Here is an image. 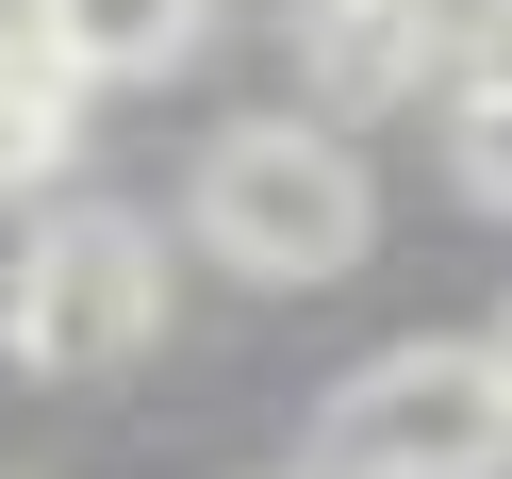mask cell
I'll list each match as a JSON object with an SVG mask.
<instances>
[{
    "label": "cell",
    "instance_id": "1",
    "mask_svg": "<svg viewBox=\"0 0 512 479\" xmlns=\"http://www.w3.org/2000/svg\"><path fill=\"white\" fill-rule=\"evenodd\" d=\"M166 347V232L116 199H50L0 248V364L34 380H116Z\"/></svg>",
    "mask_w": 512,
    "mask_h": 479
},
{
    "label": "cell",
    "instance_id": "2",
    "mask_svg": "<svg viewBox=\"0 0 512 479\" xmlns=\"http://www.w3.org/2000/svg\"><path fill=\"white\" fill-rule=\"evenodd\" d=\"M199 248L232 281H347L364 265V232H380V182H364V149L347 133H314V116H248V133H215L199 149Z\"/></svg>",
    "mask_w": 512,
    "mask_h": 479
},
{
    "label": "cell",
    "instance_id": "3",
    "mask_svg": "<svg viewBox=\"0 0 512 479\" xmlns=\"http://www.w3.org/2000/svg\"><path fill=\"white\" fill-rule=\"evenodd\" d=\"M298 479H512V380L496 347H380L314 397Z\"/></svg>",
    "mask_w": 512,
    "mask_h": 479
},
{
    "label": "cell",
    "instance_id": "4",
    "mask_svg": "<svg viewBox=\"0 0 512 479\" xmlns=\"http://www.w3.org/2000/svg\"><path fill=\"white\" fill-rule=\"evenodd\" d=\"M298 50L331 100H397V83H446V0H298Z\"/></svg>",
    "mask_w": 512,
    "mask_h": 479
},
{
    "label": "cell",
    "instance_id": "5",
    "mask_svg": "<svg viewBox=\"0 0 512 479\" xmlns=\"http://www.w3.org/2000/svg\"><path fill=\"white\" fill-rule=\"evenodd\" d=\"M215 34V0H34V50L67 83H166Z\"/></svg>",
    "mask_w": 512,
    "mask_h": 479
},
{
    "label": "cell",
    "instance_id": "6",
    "mask_svg": "<svg viewBox=\"0 0 512 479\" xmlns=\"http://www.w3.org/2000/svg\"><path fill=\"white\" fill-rule=\"evenodd\" d=\"M83 100H100V83H67L34 50V17H17V34H0V199H50V182L83 166Z\"/></svg>",
    "mask_w": 512,
    "mask_h": 479
},
{
    "label": "cell",
    "instance_id": "7",
    "mask_svg": "<svg viewBox=\"0 0 512 479\" xmlns=\"http://www.w3.org/2000/svg\"><path fill=\"white\" fill-rule=\"evenodd\" d=\"M446 182L479 215H512V100H446Z\"/></svg>",
    "mask_w": 512,
    "mask_h": 479
},
{
    "label": "cell",
    "instance_id": "8",
    "mask_svg": "<svg viewBox=\"0 0 512 479\" xmlns=\"http://www.w3.org/2000/svg\"><path fill=\"white\" fill-rule=\"evenodd\" d=\"M446 100H512V0H463L446 17Z\"/></svg>",
    "mask_w": 512,
    "mask_h": 479
},
{
    "label": "cell",
    "instance_id": "9",
    "mask_svg": "<svg viewBox=\"0 0 512 479\" xmlns=\"http://www.w3.org/2000/svg\"><path fill=\"white\" fill-rule=\"evenodd\" d=\"M479 347H496V380H512V314H496V331H479Z\"/></svg>",
    "mask_w": 512,
    "mask_h": 479
}]
</instances>
